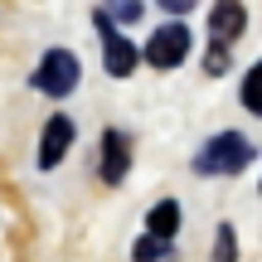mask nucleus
Segmentation results:
<instances>
[{
	"label": "nucleus",
	"mask_w": 262,
	"mask_h": 262,
	"mask_svg": "<svg viewBox=\"0 0 262 262\" xmlns=\"http://www.w3.org/2000/svg\"><path fill=\"white\" fill-rule=\"evenodd\" d=\"M248 165H253V141H248L243 131H219L194 156L199 175H238V170H248Z\"/></svg>",
	"instance_id": "1"
},
{
	"label": "nucleus",
	"mask_w": 262,
	"mask_h": 262,
	"mask_svg": "<svg viewBox=\"0 0 262 262\" xmlns=\"http://www.w3.org/2000/svg\"><path fill=\"white\" fill-rule=\"evenodd\" d=\"M93 25H97V34H102V68L112 78H131V73H136V63H141V49L117 29V19L107 15V10H97Z\"/></svg>",
	"instance_id": "2"
},
{
	"label": "nucleus",
	"mask_w": 262,
	"mask_h": 262,
	"mask_svg": "<svg viewBox=\"0 0 262 262\" xmlns=\"http://www.w3.org/2000/svg\"><path fill=\"white\" fill-rule=\"evenodd\" d=\"M189 25H180V19H170V25H160L156 34L146 39V49H141V58H146L150 68H175V63H185V54H189Z\"/></svg>",
	"instance_id": "3"
},
{
	"label": "nucleus",
	"mask_w": 262,
	"mask_h": 262,
	"mask_svg": "<svg viewBox=\"0 0 262 262\" xmlns=\"http://www.w3.org/2000/svg\"><path fill=\"white\" fill-rule=\"evenodd\" d=\"M34 88L49 93V97H68L78 88V58L68 54V49H49V54L39 58V68H34Z\"/></svg>",
	"instance_id": "4"
},
{
	"label": "nucleus",
	"mask_w": 262,
	"mask_h": 262,
	"mask_svg": "<svg viewBox=\"0 0 262 262\" xmlns=\"http://www.w3.org/2000/svg\"><path fill=\"white\" fill-rule=\"evenodd\" d=\"M126 170H131V141H126V131L107 126L102 131V160H97V175H102L107 185H122Z\"/></svg>",
	"instance_id": "5"
},
{
	"label": "nucleus",
	"mask_w": 262,
	"mask_h": 262,
	"mask_svg": "<svg viewBox=\"0 0 262 262\" xmlns=\"http://www.w3.org/2000/svg\"><path fill=\"white\" fill-rule=\"evenodd\" d=\"M243 29H248L243 0H214V10H209V34H214L219 44H233Z\"/></svg>",
	"instance_id": "6"
},
{
	"label": "nucleus",
	"mask_w": 262,
	"mask_h": 262,
	"mask_svg": "<svg viewBox=\"0 0 262 262\" xmlns=\"http://www.w3.org/2000/svg\"><path fill=\"white\" fill-rule=\"evenodd\" d=\"M68 146H73V122H68V117H49L44 136H39V165L54 170L58 160L68 156Z\"/></svg>",
	"instance_id": "7"
},
{
	"label": "nucleus",
	"mask_w": 262,
	"mask_h": 262,
	"mask_svg": "<svg viewBox=\"0 0 262 262\" xmlns=\"http://www.w3.org/2000/svg\"><path fill=\"white\" fill-rule=\"evenodd\" d=\"M175 228H180V204H175V199H160V204L146 214V233H156V238H175Z\"/></svg>",
	"instance_id": "8"
},
{
	"label": "nucleus",
	"mask_w": 262,
	"mask_h": 262,
	"mask_svg": "<svg viewBox=\"0 0 262 262\" xmlns=\"http://www.w3.org/2000/svg\"><path fill=\"white\" fill-rule=\"evenodd\" d=\"M131 257H136V262H170V257H175V248H170V238H156V233H146V238H136Z\"/></svg>",
	"instance_id": "9"
},
{
	"label": "nucleus",
	"mask_w": 262,
	"mask_h": 262,
	"mask_svg": "<svg viewBox=\"0 0 262 262\" xmlns=\"http://www.w3.org/2000/svg\"><path fill=\"white\" fill-rule=\"evenodd\" d=\"M243 107L253 117H262V63L248 68V78H243Z\"/></svg>",
	"instance_id": "10"
},
{
	"label": "nucleus",
	"mask_w": 262,
	"mask_h": 262,
	"mask_svg": "<svg viewBox=\"0 0 262 262\" xmlns=\"http://www.w3.org/2000/svg\"><path fill=\"white\" fill-rule=\"evenodd\" d=\"M214 262H238V238L228 224H219V233H214Z\"/></svg>",
	"instance_id": "11"
},
{
	"label": "nucleus",
	"mask_w": 262,
	"mask_h": 262,
	"mask_svg": "<svg viewBox=\"0 0 262 262\" xmlns=\"http://www.w3.org/2000/svg\"><path fill=\"white\" fill-rule=\"evenodd\" d=\"M204 73H228V44H219V39H214V49H209V54H204Z\"/></svg>",
	"instance_id": "12"
},
{
	"label": "nucleus",
	"mask_w": 262,
	"mask_h": 262,
	"mask_svg": "<svg viewBox=\"0 0 262 262\" xmlns=\"http://www.w3.org/2000/svg\"><path fill=\"white\" fill-rule=\"evenodd\" d=\"M112 15L131 25V19H141V0H112Z\"/></svg>",
	"instance_id": "13"
},
{
	"label": "nucleus",
	"mask_w": 262,
	"mask_h": 262,
	"mask_svg": "<svg viewBox=\"0 0 262 262\" xmlns=\"http://www.w3.org/2000/svg\"><path fill=\"white\" fill-rule=\"evenodd\" d=\"M156 5H160V10H170V15H189L199 0H156Z\"/></svg>",
	"instance_id": "14"
}]
</instances>
